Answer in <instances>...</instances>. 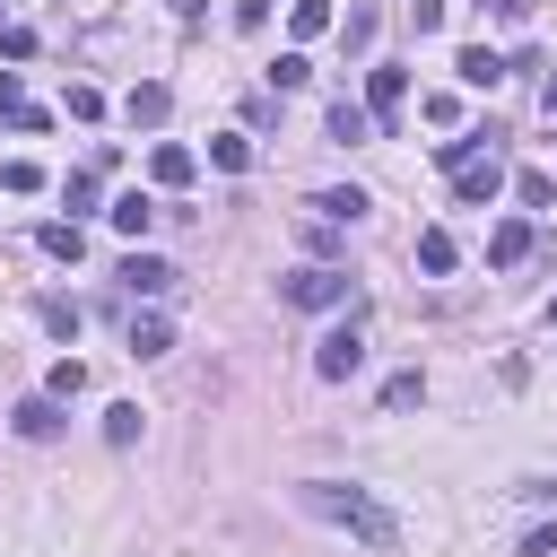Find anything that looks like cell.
Masks as SVG:
<instances>
[{
	"mask_svg": "<svg viewBox=\"0 0 557 557\" xmlns=\"http://www.w3.org/2000/svg\"><path fill=\"white\" fill-rule=\"evenodd\" d=\"M296 505H305V513H322V522H339V531H348V540H366L374 557H400V540H409V531H400V513H392L374 487H357V479H305V487H296Z\"/></svg>",
	"mask_w": 557,
	"mask_h": 557,
	"instance_id": "6da1fadb",
	"label": "cell"
},
{
	"mask_svg": "<svg viewBox=\"0 0 557 557\" xmlns=\"http://www.w3.org/2000/svg\"><path fill=\"white\" fill-rule=\"evenodd\" d=\"M296 313H331V305H348V270L339 261H305V270H287V287H278Z\"/></svg>",
	"mask_w": 557,
	"mask_h": 557,
	"instance_id": "7a4b0ae2",
	"label": "cell"
},
{
	"mask_svg": "<svg viewBox=\"0 0 557 557\" xmlns=\"http://www.w3.org/2000/svg\"><path fill=\"white\" fill-rule=\"evenodd\" d=\"M357 366H366V339H357V322H339V331H322V339H313V374H322V383H348Z\"/></svg>",
	"mask_w": 557,
	"mask_h": 557,
	"instance_id": "3957f363",
	"label": "cell"
},
{
	"mask_svg": "<svg viewBox=\"0 0 557 557\" xmlns=\"http://www.w3.org/2000/svg\"><path fill=\"white\" fill-rule=\"evenodd\" d=\"M400 104H409V70H366V122H374V139L400 122Z\"/></svg>",
	"mask_w": 557,
	"mask_h": 557,
	"instance_id": "277c9868",
	"label": "cell"
},
{
	"mask_svg": "<svg viewBox=\"0 0 557 557\" xmlns=\"http://www.w3.org/2000/svg\"><path fill=\"white\" fill-rule=\"evenodd\" d=\"M453 191H461V200H496V191H505V157L479 148L470 165H453Z\"/></svg>",
	"mask_w": 557,
	"mask_h": 557,
	"instance_id": "5b68a950",
	"label": "cell"
},
{
	"mask_svg": "<svg viewBox=\"0 0 557 557\" xmlns=\"http://www.w3.org/2000/svg\"><path fill=\"white\" fill-rule=\"evenodd\" d=\"M165 113H174V96H165V78H139V87L122 96V122H131V131H157Z\"/></svg>",
	"mask_w": 557,
	"mask_h": 557,
	"instance_id": "8992f818",
	"label": "cell"
},
{
	"mask_svg": "<svg viewBox=\"0 0 557 557\" xmlns=\"http://www.w3.org/2000/svg\"><path fill=\"white\" fill-rule=\"evenodd\" d=\"M9 426H17L26 444H52V435H61V400H52V392H35V400H17V409H9Z\"/></svg>",
	"mask_w": 557,
	"mask_h": 557,
	"instance_id": "52a82bcc",
	"label": "cell"
},
{
	"mask_svg": "<svg viewBox=\"0 0 557 557\" xmlns=\"http://www.w3.org/2000/svg\"><path fill=\"white\" fill-rule=\"evenodd\" d=\"M322 131H331L339 148H357V139H374V122H366V104H348V96H331V113H322Z\"/></svg>",
	"mask_w": 557,
	"mask_h": 557,
	"instance_id": "ba28073f",
	"label": "cell"
},
{
	"mask_svg": "<svg viewBox=\"0 0 557 557\" xmlns=\"http://www.w3.org/2000/svg\"><path fill=\"white\" fill-rule=\"evenodd\" d=\"M305 209H313L322 226H357V218H366V191H357V183H348V191H313Z\"/></svg>",
	"mask_w": 557,
	"mask_h": 557,
	"instance_id": "9c48e42d",
	"label": "cell"
},
{
	"mask_svg": "<svg viewBox=\"0 0 557 557\" xmlns=\"http://www.w3.org/2000/svg\"><path fill=\"white\" fill-rule=\"evenodd\" d=\"M531 244H540V235H531V218H505V226L487 235V261H496V270H513V261H522Z\"/></svg>",
	"mask_w": 557,
	"mask_h": 557,
	"instance_id": "30bf717a",
	"label": "cell"
},
{
	"mask_svg": "<svg viewBox=\"0 0 557 557\" xmlns=\"http://www.w3.org/2000/svg\"><path fill=\"white\" fill-rule=\"evenodd\" d=\"M122 287H131V296H165V287H174V270H165L157 252H131V261H122Z\"/></svg>",
	"mask_w": 557,
	"mask_h": 557,
	"instance_id": "8fae6325",
	"label": "cell"
},
{
	"mask_svg": "<svg viewBox=\"0 0 557 557\" xmlns=\"http://www.w3.org/2000/svg\"><path fill=\"white\" fill-rule=\"evenodd\" d=\"M453 70H461V87H496V78H505V61H496L487 44H461V52H453Z\"/></svg>",
	"mask_w": 557,
	"mask_h": 557,
	"instance_id": "7c38bea8",
	"label": "cell"
},
{
	"mask_svg": "<svg viewBox=\"0 0 557 557\" xmlns=\"http://www.w3.org/2000/svg\"><path fill=\"white\" fill-rule=\"evenodd\" d=\"M453 261H461V244H453L444 226H418V270H426V278H444Z\"/></svg>",
	"mask_w": 557,
	"mask_h": 557,
	"instance_id": "4fadbf2b",
	"label": "cell"
},
{
	"mask_svg": "<svg viewBox=\"0 0 557 557\" xmlns=\"http://www.w3.org/2000/svg\"><path fill=\"white\" fill-rule=\"evenodd\" d=\"M174 348V322L165 313H131V357H165Z\"/></svg>",
	"mask_w": 557,
	"mask_h": 557,
	"instance_id": "5bb4252c",
	"label": "cell"
},
{
	"mask_svg": "<svg viewBox=\"0 0 557 557\" xmlns=\"http://www.w3.org/2000/svg\"><path fill=\"white\" fill-rule=\"evenodd\" d=\"M479 148H496V131H453V139H435V165L453 174V165H470Z\"/></svg>",
	"mask_w": 557,
	"mask_h": 557,
	"instance_id": "9a60e30c",
	"label": "cell"
},
{
	"mask_svg": "<svg viewBox=\"0 0 557 557\" xmlns=\"http://www.w3.org/2000/svg\"><path fill=\"white\" fill-rule=\"evenodd\" d=\"M148 174H157L165 191H183V183H191V148H174V139H165V148H148Z\"/></svg>",
	"mask_w": 557,
	"mask_h": 557,
	"instance_id": "2e32d148",
	"label": "cell"
},
{
	"mask_svg": "<svg viewBox=\"0 0 557 557\" xmlns=\"http://www.w3.org/2000/svg\"><path fill=\"white\" fill-rule=\"evenodd\" d=\"M104 218H113L122 235H148V226H157V200H148V191H122V200H113Z\"/></svg>",
	"mask_w": 557,
	"mask_h": 557,
	"instance_id": "e0dca14e",
	"label": "cell"
},
{
	"mask_svg": "<svg viewBox=\"0 0 557 557\" xmlns=\"http://www.w3.org/2000/svg\"><path fill=\"white\" fill-rule=\"evenodd\" d=\"M35 244H44L52 261H78V252H87V235H78V218H52V226H44Z\"/></svg>",
	"mask_w": 557,
	"mask_h": 557,
	"instance_id": "ac0fdd59",
	"label": "cell"
},
{
	"mask_svg": "<svg viewBox=\"0 0 557 557\" xmlns=\"http://www.w3.org/2000/svg\"><path fill=\"white\" fill-rule=\"evenodd\" d=\"M44 392H52V400H78V392H87V366H78V357H61V366L44 374Z\"/></svg>",
	"mask_w": 557,
	"mask_h": 557,
	"instance_id": "d6986e66",
	"label": "cell"
},
{
	"mask_svg": "<svg viewBox=\"0 0 557 557\" xmlns=\"http://www.w3.org/2000/svg\"><path fill=\"white\" fill-rule=\"evenodd\" d=\"M418 400H426V374H418V366H409V374H392V383H383V409H418Z\"/></svg>",
	"mask_w": 557,
	"mask_h": 557,
	"instance_id": "ffe728a7",
	"label": "cell"
},
{
	"mask_svg": "<svg viewBox=\"0 0 557 557\" xmlns=\"http://www.w3.org/2000/svg\"><path fill=\"white\" fill-rule=\"evenodd\" d=\"M287 26H296V44H313V35L331 26V0H296V9H287Z\"/></svg>",
	"mask_w": 557,
	"mask_h": 557,
	"instance_id": "44dd1931",
	"label": "cell"
},
{
	"mask_svg": "<svg viewBox=\"0 0 557 557\" xmlns=\"http://www.w3.org/2000/svg\"><path fill=\"white\" fill-rule=\"evenodd\" d=\"M78 322H87L78 305H61V296H44V331H52V339H78Z\"/></svg>",
	"mask_w": 557,
	"mask_h": 557,
	"instance_id": "7402d4cb",
	"label": "cell"
},
{
	"mask_svg": "<svg viewBox=\"0 0 557 557\" xmlns=\"http://www.w3.org/2000/svg\"><path fill=\"white\" fill-rule=\"evenodd\" d=\"M104 444H139V409H131V400L104 409Z\"/></svg>",
	"mask_w": 557,
	"mask_h": 557,
	"instance_id": "603a6c76",
	"label": "cell"
},
{
	"mask_svg": "<svg viewBox=\"0 0 557 557\" xmlns=\"http://www.w3.org/2000/svg\"><path fill=\"white\" fill-rule=\"evenodd\" d=\"M305 78H313L305 52H278V61H270V87H305Z\"/></svg>",
	"mask_w": 557,
	"mask_h": 557,
	"instance_id": "cb8c5ba5",
	"label": "cell"
},
{
	"mask_svg": "<svg viewBox=\"0 0 557 557\" xmlns=\"http://www.w3.org/2000/svg\"><path fill=\"white\" fill-rule=\"evenodd\" d=\"M209 157H218L226 174H244V165H252V139H235V131H226V139H209Z\"/></svg>",
	"mask_w": 557,
	"mask_h": 557,
	"instance_id": "d4e9b609",
	"label": "cell"
},
{
	"mask_svg": "<svg viewBox=\"0 0 557 557\" xmlns=\"http://www.w3.org/2000/svg\"><path fill=\"white\" fill-rule=\"evenodd\" d=\"M0 183H9V191H44V165H35V157H9Z\"/></svg>",
	"mask_w": 557,
	"mask_h": 557,
	"instance_id": "484cf974",
	"label": "cell"
},
{
	"mask_svg": "<svg viewBox=\"0 0 557 557\" xmlns=\"http://www.w3.org/2000/svg\"><path fill=\"white\" fill-rule=\"evenodd\" d=\"M513 191H522V209H548V200H557V183H548L540 165H531V174H513Z\"/></svg>",
	"mask_w": 557,
	"mask_h": 557,
	"instance_id": "4316f807",
	"label": "cell"
},
{
	"mask_svg": "<svg viewBox=\"0 0 557 557\" xmlns=\"http://www.w3.org/2000/svg\"><path fill=\"white\" fill-rule=\"evenodd\" d=\"M331 235H339V226H322V218H305V226H296V244H305L313 261H331Z\"/></svg>",
	"mask_w": 557,
	"mask_h": 557,
	"instance_id": "83f0119b",
	"label": "cell"
},
{
	"mask_svg": "<svg viewBox=\"0 0 557 557\" xmlns=\"http://www.w3.org/2000/svg\"><path fill=\"white\" fill-rule=\"evenodd\" d=\"M339 35H348V52H366V44H374V9H348V26H339Z\"/></svg>",
	"mask_w": 557,
	"mask_h": 557,
	"instance_id": "f1b7e54d",
	"label": "cell"
},
{
	"mask_svg": "<svg viewBox=\"0 0 557 557\" xmlns=\"http://www.w3.org/2000/svg\"><path fill=\"white\" fill-rule=\"evenodd\" d=\"M531 9H540V0H487V17H496V26H522Z\"/></svg>",
	"mask_w": 557,
	"mask_h": 557,
	"instance_id": "f546056e",
	"label": "cell"
},
{
	"mask_svg": "<svg viewBox=\"0 0 557 557\" xmlns=\"http://www.w3.org/2000/svg\"><path fill=\"white\" fill-rule=\"evenodd\" d=\"M522 557H557V522H540V531L522 540Z\"/></svg>",
	"mask_w": 557,
	"mask_h": 557,
	"instance_id": "4dcf8cb0",
	"label": "cell"
},
{
	"mask_svg": "<svg viewBox=\"0 0 557 557\" xmlns=\"http://www.w3.org/2000/svg\"><path fill=\"white\" fill-rule=\"evenodd\" d=\"M26 104V87H17V70H0V113H17Z\"/></svg>",
	"mask_w": 557,
	"mask_h": 557,
	"instance_id": "1f68e13d",
	"label": "cell"
},
{
	"mask_svg": "<svg viewBox=\"0 0 557 557\" xmlns=\"http://www.w3.org/2000/svg\"><path fill=\"white\" fill-rule=\"evenodd\" d=\"M513 496H540V505H557V479H522Z\"/></svg>",
	"mask_w": 557,
	"mask_h": 557,
	"instance_id": "d6a6232c",
	"label": "cell"
},
{
	"mask_svg": "<svg viewBox=\"0 0 557 557\" xmlns=\"http://www.w3.org/2000/svg\"><path fill=\"white\" fill-rule=\"evenodd\" d=\"M200 9H209V0H174V17H200Z\"/></svg>",
	"mask_w": 557,
	"mask_h": 557,
	"instance_id": "836d02e7",
	"label": "cell"
},
{
	"mask_svg": "<svg viewBox=\"0 0 557 557\" xmlns=\"http://www.w3.org/2000/svg\"><path fill=\"white\" fill-rule=\"evenodd\" d=\"M548 331H557V296H548Z\"/></svg>",
	"mask_w": 557,
	"mask_h": 557,
	"instance_id": "e575fe53",
	"label": "cell"
},
{
	"mask_svg": "<svg viewBox=\"0 0 557 557\" xmlns=\"http://www.w3.org/2000/svg\"><path fill=\"white\" fill-rule=\"evenodd\" d=\"M548 113H557V78H548Z\"/></svg>",
	"mask_w": 557,
	"mask_h": 557,
	"instance_id": "d590c367",
	"label": "cell"
}]
</instances>
